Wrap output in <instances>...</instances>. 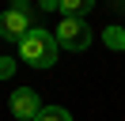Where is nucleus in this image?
Instances as JSON below:
<instances>
[{
	"label": "nucleus",
	"instance_id": "nucleus-1",
	"mask_svg": "<svg viewBox=\"0 0 125 121\" xmlns=\"http://www.w3.org/2000/svg\"><path fill=\"white\" fill-rule=\"evenodd\" d=\"M57 38H53V30H46V27H31L23 38H19V60H27V64H34V68H53L57 64Z\"/></svg>",
	"mask_w": 125,
	"mask_h": 121
},
{
	"label": "nucleus",
	"instance_id": "nucleus-2",
	"mask_svg": "<svg viewBox=\"0 0 125 121\" xmlns=\"http://www.w3.org/2000/svg\"><path fill=\"white\" fill-rule=\"evenodd\" d=\"M34 23V11H31V0H11L8 11H0V38H8V42H19Z\"/></svg>",
	"mask_w": 125,
	"mask_h": 121
},
{
	"label": "nucleus",
	"instance_id": "nucleus-3",
	"mask_svg": "<svg viewBox=\"0 0 125 121\" xmlns=\"http://www.w3.org/2000/svg\"><path fill=\"white\" fill-rule=\"evenodd\" d=\"M53 38H57V45L61 49H72V53H83L87 45H91V27H87L83 19H61L57 23V30H53Z\"/></svg>",
	"mask_w": 125,
	"mask_h": 121
},
{
	"label": "nucleus",
	"instance_id": "nucleus-4",
	"mask_svg": "<svg viewBox=\"0 0 125 121\" xmlns=\"http://www.w3.org/2000/svg\"><path fill=\"white\" fill-rule=\"evenodd\" d=\"M11 113H15L19 121H34L42 113V98H38V91L34 87H19V91H11Z\"/></svg>",
	"mask_w": 125,
	"mask_h": 121
},
{
	"label": "nucleus",
	"instance_id": "nucleus-5",
	"mask_svg": "<svg viewBox=\"0 0 125 121\" xmlns=\"http://www.w3.org/2000/svg\"><path fill=\"white\" fill-rule=\"evenodd\" d=\"M95 8V0H61V15L64 19H83Z\"/></svg>",
	"mask_w": 125,
	"mask_h": 121
},
{
	"label": "nucleus",
	"instance_id": "nucleus-6",
	"mask_svg": "<svg viewBox=\"0 0 125 121\" xmlns=\"http://www.w3.org/2000/svg\"><path fill=\"white\" fill-rule=\"evenodd\" d=\"M102 42H106V49H125V30L121 27H106L102 30Z\"/></svg>",
	"mask_w": 125,
	"mask_h": 121
},
{
	"label": "nucleus",
	"instance_id": "nucleus-7",
	"mask_svg": "<svg viewBox=\"0 0 125 121\" xmlns=\"http://www.w3.org/2000/svg\"><path fill=\"white\" fill-rule=\"evenodd\" d=\"M34 121H72V113L64 110V106H42V113Z\"/></svg>",
	"mask_w": 125,
	"mask_h": 121
},
{
	"label": "nucleus",
	"instance_id": "nucleus-8",
	"mask_svg": "<svg viewBox=\"0 0 125 121\" xmlns=\"http://www.w3.org/2000/svg\"><path fill=\"white\" fill-rule=\"evenodd\" d=\"M11 72H15V60H11V57H0V80H11Z\"/></svg>",
	"mask_w": 125,
	"mask_h": 121
},
{
	"label": "nucleus",
	"instance_id": "nucleus-9",
	"mask_svg": "<svg viewBox=\"0 0 125 121\" xmlns=\"http://www.w3.org/2000/svg\"><path fill=\"white\" fill-rule=\"evenodd\" d=\"M42 11H61V0H38Z\"/></svg>",
	"mask_w": 125,
	"mask_h": 121
}]
</instances>
